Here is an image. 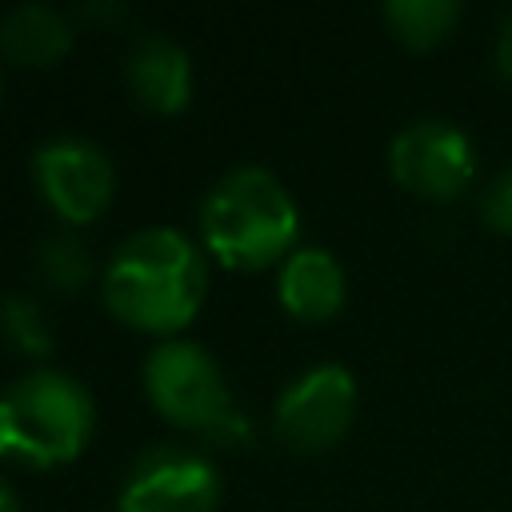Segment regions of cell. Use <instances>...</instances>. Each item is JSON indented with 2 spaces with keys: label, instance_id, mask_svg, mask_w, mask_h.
Masks as SVG:
<instances>
[{
  "label": "cell",
  "instance_id": "3",
  "mask_svg": "<svg viewBox=\"0 0 512 512\" xmlns=\"http://www.w3.org/2000/svg\"><path fill=\"white\" fill-rule=\"evenodd\" d=\"M92 396L60 368H32L0 392V456L24 464L72 460L92 436Z\"/></svg>",
  "mask_w": 512,
  "mask_h": 512
},
{
  "label": "cell",
  "instance_id": "12",
  "mask_svg": "<svg viewBox=\"0 0 512 512\" xmlns=\"http://www.w3.org/2000/svg\"><path fill=\"white\" fill-rule=\"evenodd\" d=\"M384 20L408 48H432L456 28L460 4L456 0H388Z\"/></svg>",
  "mask_w": 512,
  "mask_h": 512
},
{
  "label": "cell",
  "instance_id": "4",
  "mask_svg": "<svg viewBox=\"0 0 512 512\" xmlns=\"http://www.w3.org/2000/svg\"><path fill=\"white\" fill-rule=\"evenodd\" d=\"M144 384L152 404L176 420L196 428L212 444L248 440V416L232 400L220 364L196 340H160L144 360Z\"/></svg>",
  "mask_w": 512,
  "mask_h": 512
},
{
  "label": "cell",
  "instance_id": "14",
  "mask_svg": "<svg viewBox=\"0 0 512 512\" xmlns=\"http://www.w3.org/2000/svg\"><path fill=\"white\" fill-rule=\"evenodd\" d=\"M88 248L72 236V232H56L44 252H40V272L56 284V288H80L88 280Z\"/></svg>",
  "mask_w": 512,
  "mask_h": 512
},
{
  "label": "cell",
  "instance_id": "9",
  "mask_svg": "<svg viewBox=\"0 0 512 512\" xmlns=\"http://www.w3.org/2000/svg\"><path fill=\"white\" fill-rule=\"evenodd\" d=\"M128 84L132 92L156 108V112H176L188 104V92H192V60L188 52L164 36V32H148L136 40V48L128 52Z\"/></svg>",
  "mask_w": 512,
  "mask_h": 512
},
{
  "label": "cell",
  "instance_id": "17",
  "mask_svg": "<svg viewBox=\"0 0 512 512\" xmlns=\"http://www.w3.org/2000/svg\"><path fill=\"white\" fill-rule=\"evenodd\" d=\"M0 512H20V504H16V496H12V488L0 480Z\"/></svg>",
  "mask_w": 512,
  "mask_h": 512
},
{
  "label": "cell",
  "instance_id": "15",
  "mask_svg": "<svg viewBox=\"0 0 512 512\" xmlns=\"http://www.w3.org/2000/svg\"><path fill=\"white\" fill-rule=\"evenodd\" d=\"M480 220L492 228V232H504V236H512V164L508 168H500L488 184H484V192H480Z\"/></svg>",
  "mask_w": 512,
  "mask_h": 512
},
{
  "label": "cell",
  "instance_id": "16",
  "mask_svg": "<svg viewBox=\"0 0 512 512\" xmlns=\"http://www.w3.org/2000/svg\"><path fill=\"white\" fill-rule=\"evenodd\" d=\"M492 64L504 80H512V12L500 20V32H496V48H492Z\"/></svg>",
  "mask_w": 512,
  "mask_h": 512
},
{
  "label": "cell",
  "instance_id": "6",
  "mask_svg": "<svg viewBox=\"0 0 512 512\" xmlns=\"http://www.w3.org/2000/svg\"><path fill=\"white\" fill-rule=\"evenodd\" d=\"M356 412V380L344 364H312L276 396V436L300 452L332 448Z\"/></svg>",
  "mask_w": 512,
  "mask_h": 512
},
{
  "label": "cell",
  "instance_id": "10",
  "mask_svg": "<svg viewBox=\"0 0 512 512\" xmlns=\"http://www.w3.org/2000/svg\"><path fill=\"white\" fill-rule=\"evenodd\" d=\"M280 304L300 320H324L344 304V268L320 248L304 244L280 264Z\"/></svg>",
  "mask_w": 512,
  "mask_h": 512
},
{
  "label": "cell",
  "instance_id": "7",
  "mask_svg": "<svg viewBox=\"0 0 512 512\" xmlns=\"http://www.w3.org/2000/svg\"><path fill=\"white\" fill-rule=\"evenodd\" d=\"M220 500V472L204 452L184 444H152L136 456L120 512H212Z\"/></svg>",
  "mask_w": 512,
  "mask_h": 512
},
{
  "label": "cell",
  "instance_id": "2",
  "mask_svg": "<svg viewBox=\"0 0 512 512\" xmlns=\"http://www.w3.org/2000/svg\"><path fill=\"white\" fill-rule=\"evenodd\" d=\"M200 232L224 264L256 268L284 256L296 240V204L280 176L260 164H240L208 188Z\"/></svg>",
  "mask_w": 512,
  "mask_h": 512
},
{
  "label": "cell",
  "instance_id": "8",
  "mask_svg": "<svg viewBox=\"0 0 512 512\" xmlns=\"http://www.w3.org/2000/svg\"><path fill=\"white\" fill-rule=\"evenodd\" d=\"M32 168H36L40 192L64 220H92L108 204L112 180H116L108 152L96 140L72 136V132L48 136L36 148Z\"/></svg>",
  "mask_w": 512,
  "mask_h": 512
},
{
  "label": "cell",
  "instance_id": "13",
  "mask_svg": "<svg viewBox=\"0 0 512 512\" xmlns=\"http://www.w3.org/2000/svg\"><path fill=\"white\" fill-rule=\"evenodd\" d=\"M0 328L24 352H48V344H52V332H48V320H44L40 304L28 300V296H8L0 304Z\"/></svg>",
  "mask_w": 512,
  "mask_h": 512
},
{
  "label": "cell",
  "instance_id": "11",
  "mask_svg": "<svg viewBox=\"0 0 512 512\" xmlns=\"http://www.w3.org/2000/svg\"><path fill=\"white\" fill-rule=\"evenodd\" d=\"M0 44L12 60L48 64L72 44V28H68V16L60 8L28 0V4H16L0 16Z\"/></svg>",
  "mask_w": 512,
  "mask_h": 512
},
{
  "label": "cell",
  "instance_id": "5",
  "mask_svg": "<svg viewBox=\"0 0 512 512\" xmlns=\"http://www.w3.org/2000/svg\"><path fill=\"white\" fill-rule=\"evenodd\" d=\"M388 168L400 188L424 200H452L468 188L476 172V148L460 124L440 116H420L392 136Z\"/></svg>",
  "mask_w": 512,
  "mask_h": 512
},
{
  "label": "cell",
  "instance_id": "1",
  "mask_svg": "<svg viewBox=\"0 0 512 512\" xmlns=\"http://www.w3.org/2000/svg\"><path fill=\"white\" fill-rule=\"evenodd\" d=\"M108 308L140 328H180L204 300V256L200 248L168 224H148L132 232L104 268Z\"/></svg>",
  "mask_w": 512,
  "mask_h": 512
}]
</instances>
